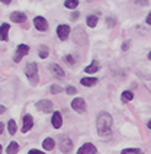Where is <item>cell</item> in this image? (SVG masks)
Listing matches in <instances>:
<instances>
[{
    "instance_id": "cell-40",
    "label": "cell",
    "mask_w": 151,
    "mask_h": 154,
    "mask_svg": "<svg viewBox=\"0 0 151 154\" xmlns=\"http://www.w3.org/2000/svg\"><path fill=\"white\" fill-rule=\"evenodd\" d=\"M148 58H150V61H151V51H150V54H148Z\"/></svg>"
},
{
    "instance_id": "cell-8",
    "label": "cell",
    "mask_w": 151,
    "mask_h": 154,
    "mask_svg": "<svg viewBox=\"0 0 151 154\" xmlns=\"http://www.w3.org/2000/svg\"><path fill=\"white\" fill-rule=\"evenodd\" d=\"M34 25L35 28L38 29V31H41V32H45L47 29H48V22H47V19L42 16H36L34 19Z\"/></svg>"
},
{
    "instance_id": "cell-26",
    "label": "cell",
    "mask_w": 151,
    "mask_h": 154,
    "mask_svg": "<svg viewBox=\"0 0 151 154\" xmlns=\"http://www.w3.org/2000/svg\"><path fill=\"white\" fill-rule=\"evenodd\" d=\"M38 55H39V58H47L48 57V47L47 45H42L41 48H39V51H38Z\"/></svg>"
},
{
    "instance_id": "cell-25",
    "label": "cell",
    "mask_w": 151,
    "mask_h": 154,
    "mask_svg": "<svg viewBox=\"0 0 151 154\" xmlns=\"http://www.w3.org/2000/svg\"><path fill=\"white\" fill-rule=\"evenodd\" d=\"M121 154H144L140 148H125V150H122Z\"/></svg>"
},
{
    "instance_id": "cell-2",
    "label": "cell",
    "mask_w": 151,
    "mask_h": 154,
    "mask_svg": "<svg viewBox=\"0 0 151 154\" xmlns=\"http://www.w3.org/2000/svg\"><path fill=\"white\" fill-rule=\"evenodd\" d=\"M25 74L29 80V83L32 86L38 85V80H39V76H38V66L36 63H28L25 67Z\"/></svg>"
},
{
    "instance_id": "cell-7",
    "label": "cell",
    "mask_w": 151,
    "mask_h": 154,
    "mask_svg": "<svg viewBox=\"0 0 151 154\" xmlns=\"http://www.w3.org/2000/svg\"><path fill=\"white\" fill-rule=\"evenodd\" d=\"M71 108H73L77 113H83V112L86 111V102H84V99L76 97L74 100L71 102Z\"/></svg>"
},
{
    "instance_id": "cell-28",
    "label": "cell",
    "mask_w": 151,
    "mask_h": 154,
    "mask_svg": "<svg viewBox=\"0 0 151 154\" xmlns=\"http://www.w3.org/2000/svg\"><path fill=\"white\" fill-rule=\"evenodd\" d=\"M106 25L109 26V28H113V26H116V19L115 17H108L106 19Z\"/></svg>"
},
{
    "instance_id": "cell-39",
    "label": "cell",
    "mask_w": 151,
    "mask_h": 154,
    "mask_svg": "<svg viewBox=\"0 0 151 154\" xmlns=\"http://www.w3.org/2000/svg\"><path fill=\"white\" fill-rule=\"evenodd\" d=\"M147 127H148V128H150V129H151V119H150V121H148V125H147Z\"/></svg>"
},
{
    "instance_id": "cell-38",
    "label": "cell",
    "mask_w": 151,
    "mask_h": 154,
    "mask_svg": "<svg viewBox=\"0 0 151 154\" xmlns=\"http://www.w3.org/2000/svg\"><path fill=\"white\" fill-rule=\"evenodd\" d=\"M0 2H2V3H5V5H9L12 0H0Z\"/></svg>"
},
{
    "instance_id": "cell-27",
    "label": "cell",
    "mask_w": 151,
    "mask_h": 154,
    "mask_svg": "<svg viewBox=\"0 0 151 154\" xmlns=\"http://www.w3.org/2000/svg\"><path fill=\"white\" fill-rule=\"evenodd\" d=\"M50 90L52 94H57V93H60V92H63V87H60L58 85H52L50 87Z\"/></svg>"
},
{
    "instance_id": "cell-6",
    "label": "cell",
    "mask_w": 151,
    "mask_h": 154,
    "mask_svg": "<svg viewBox=\"0 0 151 154\" xmlns=\"http://www.w3.org/2000/svg\"><path fill=\"white\" fill-rule=\"evenodd\" d=\"M52 102L51 100H48V99H42V100H39V102L36 103V109L38 111H42L45 112V113H50V112H52Z\"/></svg>"
},
{
    "instance_id": "cell-34",
    "label": "cell",
    "mask_w": 151,
    "mask_h": 154,
    "mask_svg": "<svg viewBox=\"0 0 151 154\" xmlns=\"http://www.w3.org/2000/svg\"><path fill=\"white\" fill-rule=\"evenodd\" d=\"M79 16H80V13H79V12H73V13H71V19H73V20H76Z\"/></svg>"
},
{
    "instance_id": "cell-3",
    "label": "cell",
    "mask_w": 151,
    "mask_h": 154,
    "mask_svg": "<svg viewBox=\"0 0 151 154\" xmlns=\"http://www.w3.org/2000/svg\"><path fill=\"white\" fill-rule=\"evenodd\" d=\"M73 39H74V42L77 44V45H87L89 38H87V34H86V31H84L83 26H77L74 29V32H73Z\"/></svg>"
},
{
    "instance_id": "cell-22",
    "label": "cell",
    "mask_w": 151,
    "mask_h": 154,
    "mask_svg": "<svg viewBox=\"0 0 151 154\" xmlns=\"http://www.w3.org/2000/svg\"><path fill=\"white\" fill-rule=\"evenodd\" d=\"M97 16H94V15H92V16H87V19H86V23L90 26V28H94V26L97 25Z\"/></svg>"
},
{
    "instance_id": "cell-10",
    "label": "cell",
    "mask_w": 151,
    "mask_h": 154,
    "mask_svg": "<svg viewBox=\"0 0 151 154\" xmlns=\"http://www.w3.org/2000/svg\"><path fill=\"white\" fill-rule=\"evenodd\" d=\"M57 35H58V38L61 41H66L68 38V35H70V26L58 25V28H57Z\"/></svg>"
},
{
    "instance_id": "cell-30",
    "label": "cell",
    "mask_w": 151,
    "mask_h": 154,
    "mask_svg": "<svg viewBox=\"0 0 151 154\" xmlns=\"http://www.w3.org/2000/svg\"><path fill=\"white\" fill-rule=\"evenodd\" d=\"M131 2H134L135 5H140V6H147L148 5V0H131Z\"/></svg>"
},
{
    "instance_id": "cell-5",
    "label": "cell",
    "mask_w": 151,
    "mask_h": 154,
    "mask_svg": "<svg viewBox=\"0 0 151 154\" xmlns=\"http://www.w3.org/2000/svg\"><path fill=\"white\" fill-rule=\"evenodd\" d=\"M58 146H60V150H61L63 153L68 154L71 150H73V141H71L68 137H66V135H64V137L60 138V144H58Z\"/></svg>"
},
{
    "instance_id": "cell-9",
    "label": "cell",
    "mask_w": 151,
    "mask_h": 154,
    "mask_svg": "<svg viewBox=\"0 0 151 154\" xmlns=\"http://www.w3.org/2000/svg\"><path fill=\"white\" fill-rule=\"evenodd\" d=\"M96 153H97V150H96V147L93 146L92 143H86L77 150V154H96Z\"/></svg>"
},
{
    "instance_id": "cell-33",
    "label": "cell",
    "mask_w": 151,
    "mask_h": 154,
    "mask_svg": "<svg viewBox=\"0 0 151 154\" xmlns=\"http://www.w3.org/2000/svg\"><path fill=\"white\" fill-rule=\"evenodd\" d=\"M28 154H45V153H42V151H39V150H29V153Z\"/></svg>"
},
{
    "instance_id": "cell-16",
    "label": "cell",
    "mask_w": 151,
    "mask_h": 154,
    "mask_svg": "<svg viewBox=\"0 0 151 154\" xmlns=\"http://www.w3.org/2000/svg\"><path fill=\"white\" fill-rule=\"evenodd\" d=\"M138 76H140V79L144 82L145 87L150 90V93H151V76L150 74H144V73H141V71H138Z\"/></svg>"
},
{
    "instance_id": "cell-19",
    "label": "cell",
    "mask_w": 151,
    "mask_h": 154,
    "mask_svg": "<svg viewBox=\"0 0 151 154\" xmlns=\"http://www.w3.org/2000/svg\"><path fill=\"white\" fill-rule=\"evenodd\" d=\"M99 70V63L96 60H93V63L90 64V66H87L86 69H84V71L87 73V74H92V73H96Z\"/></svg>"
},
{
    "instance_id": "cell-20",
    "label": "cell",
    "mask_w": 151,
    "mask_h": 154,
    "mask_svg": "<svg viewBox=\"0 0 151 154\" xmlns=\"http://www.w3.org/2000/svg\"><path fill=\"white\" fill-rule=\"evenodd\" d=\"M17 151H19V144L16 141H12L8 146V148H6V153L8 154H16Z\"/></svg>"
},
{
    "instance_id": "cell-12",
    "label": "cell",
    "mask_w": 151,
    "mask_h": 154,
    "mask_svg": "<svg viewBox=\"0 0 151 154\" xmlns=\"http://www.w3.org/2000/svg\"><path fill=\"white\" fill-rule=\"evenodd\" d=\"M10 20L15 23H23V22H26V15L23 12H13L10 15Z\"/></svg>"
},
{
    "instance_id": "cell-37",
    "label": "cell",
    "mask_w": 151,
    "mask_h": 154,
    "mask_svg": "<svg viewBox=\"0 0 151 154\" xmlns=\"http://www.w3.org/2000/svg\"><path fill=\"white\" fill-rule=\"evenodd\" d=\"M3 129H5V125H3V124H2V122H0V135H2V134H3Z\"/></svg>"
},
{
    "instance_id": "cell-35",
    "label": "cell",
    "mask_w": 151,
    "mask_h": 154,
    "mask_svg": "<svg viewBox=\"0 0 151 154\" xmlns=\"http://www.w3.org/2000/svg\"><path fill=\"white\" fill-rule=\"evenodd\" d=\"M145 22H147L148 25H151V12H150V13H148V16L145 17Z\"/></svg>"
},
{
    "instance_id": "cell-36",
    "label": "cell",
    "mask_w": 151,
    "mask_h": 154,
    "mask_svg": "<svg viewBox=\"0 0 151 154\" xmlns=\"http://www.w3.org/2000/svg\"><path fill=\"white\" fill-rule=\"evenodd\" d=\"M5 112H6V108H5L3 105H0V115H2V113H5Z\"/></svg>"
},
{
    "instance_id": "cell-32",
    "label": "cell",
    "mask_w": 151,
    "mask_h": 154,
    "mask_svg": "<svg viewBox=\"0 0 151 154\" xmlns=\"http://www.w3.org/2000/svg\"><path fill=\"white\" fill-rule=\"evenodd\" d=\"M129 45H131V41L128 39V41H125V42L122 44V51H126L128 48H129Z\"/></svg>"
},
{
    "instance_id": "cell-1",
    "label": "cell",
    "mask_w": 151,
    "mask_h": 154,
    "mask_svg": "<svg viewBox=\"0 0 151 154\" xmlns=\"http://www.w3.org/2000/svg\"><path fill=\"white\" fill-rule=\"evenodd\" d=\"M112 116L108 112L102 111L97 113L96 118V128H97V134L102 140H109L112 138Z\"/></svg>"
},
{
    "instance_id": "cell-15",
    "label": "cell",
    "mask_w": 151,
    "mask_h": 154,
    "mask_svg": "<svg viewBox=\"0 0 151 154\" xmlns=\"http://www.w3.org/2000/svg\"><path fill=\"white\" fill-rule=\"evenodd\" d=\"M9 31H10V25L9 23H3L0 26V41H8Z\"/></svg>"
},
{
    "instance_id": "cell-17",
    "label": "cell",
    "mask_w": 151,
    "mask_h": 154,
    "mask_svg": "<svg viewBox=\"0 0 151 154\" xmlns=\"http://www.w3.org/2000/svg\"><path fill=\"white\" fill-rule=\"evenodd\" d=\"M80 83H82V86L90 87V86H94L97 83V79H96V77H83V79L80 80Z\"/></svg>"
},
{
    "instance_id": "cell-24",
    "label": "cell",
    "mask_w": 151,
    "mask_h": 154,
    "mask_svg": "<svg viewBox=\"0 0 151 154\" xmlns=\"http://www.w3.org/2000/svg\"><path fill=\"white\" fill-rule=\"evenodd\" d=\"M64 6L67 9H76L79 6V0H66L64 2Z\"/></svg>"
},
{
    "instance_id": "cell-31",
    "label": "cell",
    "mask_w": 151,
    "mask_h": 154,
    "mask_svg": "<svg viewBox=\"0 0 151 154\" xmlns=\"http://www.w3.org/2000/svg\"><path fill=\"white\" fill-rule=\"evenodd\" d=\"M66 92H67L68 94H76L77 90H76V87H73V86H67V87H66Z\"/></svg>"
},
{
    "instance_id": "cell-29",
    "label": "cell",
    "mask_w": 151,
    "mask_h": 154,
    "mask_svg": "<svg viewBox=\"0 0 151 154\" xmlns=\"http://www.w3.org/2000/svg\"><path fill=\"white\" fill-rule=\"evenodd\" d=\"M63 60L66 61L67 64H70V66H73V64L76 63V60L73 58V55H64V57H63Z\"/></svg>"
},
{
    "instance_id": "cell-18",
    "label": "cell",
    "mask_w": 151,
    "mask_h": 154,
    "mask_svg": "<svg viewBox=\"0 0 151 154\" xmlns=\"http://www.w3.org/2000/svg\"><path fill=\"white\" fill-rule=\"evenodd\" d=\"M54 146H55V143H54V140H52V138H45V140L42 141V148H44V150H47V151L54 150Z\"/></svg>"
},
{
    "instance_id": "cell-41",
    "label": "cell",
    "mask_w": 151,
    "mask_h": 154,
    "mask_svg": "<svg viewBox=\"0 0 151 154\" xmlns=\"http://www.w3.org/2000/svg\"><path fill=\"white\" fill-rule=\"evenodd\" d=\"M0 154H2V146H0Z\"/></svg>"
},
{
    "instance_id": "cell-21",
    "label": "cell",
    "mask_w": 151,
    "mask_h": 154,
    "mask_svg": "<svg viewBox=\"0 0 151 154\" xmlns=\"http://www.w3.org/2000/svg\"><path fill=\"white\" fill-rule=\"evenodd\" d=\"M8 129H9V134H12V135H15L17 131V127H16V122L13 119H10L8 122Z\"/></svg>"
},
{
    "instance_id": "cell-23",
    "label": "cell",
    "mask_w": 151,
    "mask_h": 154,
    "mask_svg": "<svg viewBox=\"0 0 151 154\" xmlns=\"http://www.w3.org/2000/svg\"><path fill=\"white\" fill-rule=\"evenodd\" d=\"M121 99H122L124 102H128V100H132V99H134V93H132L131 90H125V92L122 93V96H121Z\"/></svg>"
},
{
    "instance_id": "cell-14",
    "label": "cell",
    "mask_w": 151,
    "mask_h": 154,
    "mask_svg": "<svg viewBox=\"0 0 151 154\" xmlns=\"http://www.w3.org/2000/svg\"><path fill=\"white\" fill-rule=\"evenodd\" d=\"M48 69H50V71L54 74V76H57V77H64L66 76L64 70L61 69L58 64H54V63H52V64H50V67H48Z\"/></svg>"
},
{
    "instance_id": "cell-11",
    "label": "cell",
    "mask_w": 151,
    "mask_h": 154,
    "mask_svg": "<svg viewBox=\"0 0 151 154\" xmlns=\"http://www.w3.org/2000/svg\"><path fill=\"white\" fill-rule=\"evenodd\" d=\"M51 124H52V127L55 129H60L63 127V116H61V113L60 112H52V116H51Z\"/></svg>"
},
{
    "instance_id": "cell-4",
    "label": "cell",
    "mask_w": 151,
    "mask_h": 154,
    "mask_svg": "<svg viewBox=\"0 0 151 154\" xmlns=\"http://www.w3.org/2000/svg\"><path fill=\"white\" fill-rule=\"evenodd\" d=\"M28 52H29V45H26V44H20V45H17L16 52H15V57H13V61H15V63H19V61L22 60Z\"/></svg>"
},
{
    "instance_id": "cell-13",
    "label": "cell",
    "mask_w": 151,
    "mask_h": 154,
    "mask_svg": "<svg viewBox=\"0 0 151 154\" xmlns=\"http://www.w3.org/2000/svg\"><path fill=\"white\" fill-rule=\"evenodd\" d=\"M32 127H34V118H32L31 115H23V127H22V132H28Z\"/></svg>"
}]
</instances>
